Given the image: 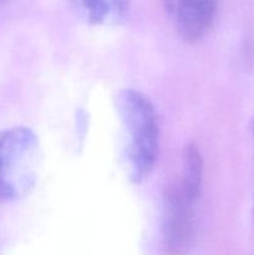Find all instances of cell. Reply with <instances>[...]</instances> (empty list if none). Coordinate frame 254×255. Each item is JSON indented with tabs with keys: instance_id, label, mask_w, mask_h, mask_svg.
<instances>
[{
	"instance_id": "1",
	"label": "cell",
	"mask_w": 254,
	"mask_h": 255,
	"mask_svg": "<svg viewBox=\"0 0 254 255\" xmlns=\"http://www.w3.org/2000/svg\"><path fill=\"white\" fill-rule=\"evenodd\" d=\"M116 107L127 136L129 176L136 183L151 174L158 152V125L154 107L142 92L125 89L117 94Z\"/></svg>"
},
{
	"instance_id": "2",
	"label": "cell",
	"mask_w": 254,
	"mask_h": 255,
	"mask_svg": "<svg viewBox=\"0 0 254 255\" xmlns=\"http://www.w3.org/2000/svg\"><path fill=\"white\" fill-rule=\"evenodd\" d=\"M39 166V141L26 127L0 132V202H12L35 186Z\"/></svg>"
},
{
	"instance_id": "3",
	"label": "cell",
	"mask_w": 254,
	"mask_h": 255,
	"mask_svg": "<svg viewBox=\"0 0 254 255\" xmlns=\"http://www.w3.org/2000/svg\"><path fill=\"white\" fill-rule=\"evenodd\" d=\"M194 204L178 184L169 186L166 191L162 236L168 255H183L191 248L194 237Z\"/></svg>"
},
{
	"instance_id": "4",
	"label": "cell",
	"mask_w": 254,
	"mask_h": 255,
	"mask_svg": "<svg viewBox=\"0 0 254 255\" xmlns=\"http://www.w3.org/2000/svg\"><path fill=\"white\" fill-rule=\"evenodd\" d=\"M218 0H176V20L186 41L197 42L213 25Z\"/></svg>"
},
{
	"instance_id": "5",
	"label": "cell",
	"mask_w": 254,
	"mask_h": 255,
	"mask_svg": "<svg viewBox=\"0 0 254 255\" xmlns=\"http://www.w3.org/2000/svg\"><path fill=\"white\" fill-rule=\"evenodd\" d=\"M81 14L95 25L119 24L125 19L128 0H75Z\"/></svg>"
},
{
	"instance_id": "6",
	"label": "cell",
	"mask_w": 254,
	"mask_h": 255,
	"mask_svg": "<svg viewBox=\"0 0 254 255\" xmlns=\"http://www.w3.org/2000/svg\"><path fill=\"white\" fill-rule=\"evenodd\" d=\"M202 179H203V162L199 149L194 144L186 147L183 154V171L178 184L187 198L196 203L201 196Z\"/></svg>"
},
{
	"instance_id": "7",
	"label": "cell",
	"mask_w": 254,
	"mask_h": 255,
	"mask_svg": "<svg viewBox=\"0 0 254 255\" xmlns=\"http://www.w3.org/2000/svg\"><path fill=\"white\" fill-rule=\"evenodd\" d=\"M7 0H0V4H4V2H6Z\"/></svg>"
},
{
	"instance_id": "8",
	"label": "cell",
	"mask_w": 254,
	"mask_h": 255,
	"mask_svg": "<svg viewBox=\"0 0 254 255\" xmlns=\"http://www.w3.org/2000/svg\"><path fill=\"white\" fill-rule=\"evenodd\" d=\"M254 196V194H253ZM253 217H254V203H253Z\"/></svg>"
}]
</instances>
